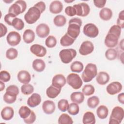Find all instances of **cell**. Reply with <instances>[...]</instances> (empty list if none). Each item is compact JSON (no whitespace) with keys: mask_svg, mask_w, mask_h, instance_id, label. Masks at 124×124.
<instances>
[{"mask_svg":"<svg viewBox=\"0 0 124 124\" xmlns=\"http://www.w3.org/2000/svg\"><path fill=\"white\" fill-rule=\"evenodd\" d=\"M55 108L54 102L49 100L45 101L42 105L43 110L46 114H52L55 110Z\"/></svg>","mask_w":124,"mask_h":124,"instance_id":"cell-17","label":"cell"},{"mask_svg":"<svg viewBox=\"0 0 124 124\" xmlns=\"http://www.w3.org/2000/svg\"><path fill=\"white\" fill-rule=\"evenodd\" d=\"M82 21L80 18L75 17L69 21L67 33L72 38L76 39L79 35L80 31V27Z\"/></svg>","mask_w":124,"mask_h":124,"instance_id":"cell-1","label":"cell"},{"mask_svg":"<svg viewBox=\"0 0 124 124\" xmlns=\"http://www.w3.org/2000/svg\"><path fill=\"white\" fill-rule=\"evenodd\" d=\"M12 26L16 30L20 31L24 28V23L21 19L16 17L12 22Z\"/></svg>","mask_w":124,"mask_h":124,"instance_id":"cell-38","label":"cell"},{"mask_svg":"<svg viewBox=\"0 0 124 124\" xmlns=\"http://www.w3.org/2000/svg\"><path fill=\"white\" fill-rule=\"evenodd\" d=\"M82 122L84 124H94L95 118L94 114L91 111L86 112L83 115Z\"/></svg>","mask_w":124,"mask_h":124,"instance_id":"cell-25","label":"cell"},{"mask_svg":"<svg viewBox=\"0 0 124 124\" xmlns=\"http://www.w3.org/2000/svg\"><path fill=\"white\" fill-rule=\"evenodd\" d=\"M122 90V85L118 81H114L108 84L106 90L107 93L110 95H114L120 93Z\"/></svg>","mask_w":124,"mask_h":124,"instance_id":"cell-13","label":"cell"},{"mask_svg":"<svg viewBox=\"0 0 124 124\" xmlns=\"http://www.w3.org/2000/svg\"><path fill=\"white\" fill-rule=\"evenodd\" d=\"M14 115V110L11 107H4L1 111V116L3 120L9 121L12 119Z\"/></svg>","mask_w":124,"mask_h":124,"instance_id":"cell-21","label":"cell"},{"mask_svg":"<svg viewBox=\"0 0 124 124\" xmlns=\"http://www.w3.org/2000/svg\"><path fill=\"white\" fill-rule=\"evenodd\" d=\"M0 37H3V36H4L7 31V28L6 27L3 25L2 23H0Z\"/></svg>","mask_w":124,"mask_h":124,"instance_id":"cell-54","label":"cell"},{"mask_svg":"<svg viewBox=\"0 0 124 124\" xmlns=\"http://www.w3.org/2000/svg\"><path fill=\"white\" fill-rule=\"evenodd\" d=\"M124 117V110L123 108L116 106L114 107L109 117V124H119L121 123Z\"/></svg>","mask_w":124,"mask_h":124,"instance_id":"cell-4","label":"cell"},{"mask_svg":"<svg viewBox=\"0 0 124 124\" xmlns=\"http://www.w3.org/2000/svg\"><path fill=\"white\" fill-rule=\"evenodd\" d=\"M117 25L121 29L124 28V11L122 10L119 14V16L117 20Z\"/></svg>","mask_w":124,"mask_h":124,"instance_id":"cell-48","label":"cell"},{"mask_svg":"<svg viewBox=\"0 0 124 124\" xmlns=\"http://www.w3.org/2000/svg\"><path fill=\"white\" fill-rule=\"evenodd\" d=\"M97 74V69L96 65L92 63L87 64L84 71L83 72L81 78L85 82H88L92 80Z\"/></svg>","mask_w":124,"mask_h":124,"instance_id":"cell-2","label":"cell"},{"mask_svg":"<svg viewBox=\"0 0 124 124\" xmlns=\"http://www.w3.org/2000/svg\"><path fill=\"white\" fill-rule=\"evenodd\" d=\"M18 55L17 50L14 48H10L6 52V57L8 59H15Z\"/></svg>","mask_w":124,"mask_h":124,"instance_id":"cell-40","label":"cell"},{"mask_svg":"<svg viewBox=\"0 0 124 124\" xmlns=\"http://www.w3.org/2000/svg\"><path fill=\"white\" fill-rule=\"evenodd\" d=\"M23 39L26 44L32 43L35 39V33L34 31L31 29L26 30L23 34Z\"/></svg>","mask_w":124,"mask_h":124,"instance_id":"cell-24","label":"cell"},{"mask_svg":"<svg viewBox=\"0 0 124 124\" xmlns=\"http://www.w3.org/2000/svg\"><path fill=\"white\" fill-rule=\"evenodd\" d=\"M27 4L24 0H19L16 1L9 8V13H11L17 16L23 13L26 9Z\"/></svg>","mask_w":124,"mask_h":124,"instance_id":"cell-6","label":"cell"},{"mask_svg":"<svg viewBox=\"0 0 124 124\" xmlns=\"http://www.w3.org/2000/svg\"><path fill=\"white\" fill-rule=\"evenodd\" d=\"M73 7L76 10V15L78 16L84 17L88 16L90 13V7L86 3L82 2L75 4Z\"/></svg>","mask_w":124,"mask_h":124,"instance_id":"cell-9","label":"cell"},{"mask_svg":"<svg viewBox=\"0 0 124 124\" xmlns=\"http://www.w3.org/2000/svg\"><path fill=\"white\" fill-rule=\"evenodd\" d=\"M84 34L90 38H95L98 35L99 30L96 26L93 23L86 24L83 27Z\"/></svg>","mask_w":124,"mask_h":124,"instance_id":"cell-8","label":"cell"},{"mask_svg":"<svg viewBox=\"0 0 124 124\" xmlns=\"http://www.w3.org/2000/svg\"><path fill=\"white\" fill-rule=\"evenodd\" d=\"M16 16L15 15L11 14V13H8L6 14L4 18L5 22L8 24L10 26H12V22L13 20L16 17Z\"/></svg>","mask_w":124,"mask_h":124,"instance_id":"cell-49","label":"cell"},{"mask_svg":"<svg viewBox=\"0 0 124 124\" xmlns=\"http://www.w3.org/2000/svg\"><path fill=\"white\" fill-rule=\"evenodd\" d=\"M106 3V0H94L93 3L94 5L98 8H103Z\"/></svg>","mask_w":124,"mask_h":124,"instance_id":"cell-53","label":"cell"},{"mask_svg":"<svg viewBox=\"0 0 124 124\" xmlns=\"http://www.w3.org/2000/svg\"><path fill=\"white\" fill-rule=\"evenodd\" d=\"M73 123L72 118L66 113L61 114L58 119V124H72Z\"/></svg>","mask_w":124,"mask_h":124,"instance_id":"cell-31","label":"cell"},{"mask_svg":"<svg viewBox=\"0 0 124 124\" xmlns=\"http://www.w3.org/2000/svg\"><path fill=\"white\" fill-rule=\"evenodd\" d=\"M75 40V39L70 37L66 33L61 38L60 44L63 46H67L72 45Z\"/></svg>","mask_w":124,"mask_h":124,"instance_id":"cell-30","label":"cell"},{"mask_svg":"<svg viewBox=\"0 0 124 124\" xmlns=\"http://www.w3.org/2000/svg\"><path fill=\"white\" fill-rule=\"evenodd\" d=\"M65 13L69 16H73L76 15V10L73 6H67L65 9Z\"/></svg>","mask_w":124,"mask_h":124,"instance_id":"cell-50","label":"cell"},{"mask_svg":"<svg viewBox=\"0 0 124 124\" xmlns=\"http://www.w3.org/2000/svg\"><path fill=\"white\" fill-rule=\"evenodd\" d=\"M96 114L99 118L104 119L106 118L108 115V109L106 106L101 105L97 108Z\"/></svg>","mask_w":124,"mask_h":124,"instance_id":"cell-29","label":"cell"},{"mask_svg":"<svg viewBox=\"0 0 124 124\" xmlns=\"http://www.w3.org/2000/svg\"><path fill=\"white\" fill-rule=\"evenodd\" d=\"M4 2H6V3H9L10 2H12L13 1V0H8V1H6V0H3Z\"/></svg>","mask_w":124,"mask_h":124,"instance_id":"cell-58","label":"cell"},{"mask_svg":"<svg viewBox=\"0 0 124 124\" xmlns=\"http://www.w3.org/2000/svg\"><path fill=\"white\" fill-rule=\"evenodd\" d=\"M6 40L8 44L11 46H16L19 44L21 41L20 34L15 31L10 32L6 37Z\"/></svg>","mask_w":124,"mask_h":124,"instance_id":"cell-10","label":"cell"},{"mask_svg":"<svg viewBox=\"0 0 124 124\" xmlns=\"http://www.w3.org/2000/svg\"><path fill=\"white\" fill-rule=\"evenodd\" d=\"M68 101L64 99H61L58 103V108L62 112L66 111L68 108Z\"/></svg>","mask_w":124,"mask_h":124,"instance_id":"cell-44","label":"cell"},{"mask_svg":"<svg viewBox=\"0 0 124 124\" xmlns=\"http://www.w3.org/2000/svg\"><path fill=\"white\" fill-rule=\"evenodd\" d=\"M41 102V97L40 94L33 93L30 96L27 100L28 105L31 108H34L39 105Z\"/></svg>","mask_w":124,"mask_h":124,"instance_id":"cell-18","label":"cell"},{"mask_svg":"<svg viewBox=\"0 0 124 124\" xmlns=\"http://www.w3.org/2000/svg\"><path fill=\"white\" fill-rule=\"evenodd\" d=\"M54 24L57 27H62L66 22V19L63 15H59L56 16L53 19Z\"/></svg>","mask_w":124,"mask_h":124,"instance_id":"cell-34","label":"cell"},{"mask_svg":"<svg viewBox=\"0 0 124 124\" xmlns=\"http://www.w3.org/2000/svg\"><path fill=\"white\" fill-rule=\"evenodd\" d=\"M118 100L120 103L122 104L124 103V93H122L118 94Z\"/></svg>","mask_w":124,"mask_h":124,"instance_id":"cell-55","label":"cell"},{"mask_svg":"<svg viewBox=\"0 0 124 124\" xmlns=\"http://www.w3.org/2000/svg\"><path fill=\"white\" fill-rule=\"evenodd\" d=\"M97 82L101 85L106 84L109 80V76L106 72H100L96 78Z\"/></svg>","mask_w":124,"mask_h":124,"instance_id":"cell-22","label":"cell"},{"mask_svg":"<svg viewBox=\"0 0 124 124\" xmlns=\"http://www.w3.org/2000/svg\"><path fill=\"white\" fill-rule=\"evenodd\" d=\"M66 83V78L62 74H57L52 78V85L57 88H62Z\"/></svg>","mask_w":124,"mask_h":124,"instance_id":"cell-16","label":"cell"},{"mask_svg":"<svg viewBox=\"0 0 124 124\" xmlns=\"http://www.w3.org/2000/svg\"><path fill=\"white\" fill-rule=\"evenodd\" d=\"M93 50L94 46L92 42L90 41H85L81 44L79 49V53L81 55L85 56L92 53Z\"/></svg>","mask_w":124,"mask_h":124,"instance_id":"cell-11","label":"cell"},{"mask_svg":"<svg viewBox=\"0 0 124 124\" xmlns=\"http://www.w3.org/2000/svg\"><path fill=\"white\" fill-rule=\"evenodd\" d=\"M31 110L30 109V108L27 107L25 106H23L20 107L18 110V114L19 116L23 119H26L28 118L30 115L31 114Z\"/></svg>","mask_w":124,"mask_h":124,"instance_id":"cell-33","label":"cell"},{"mask_svg":"<svg viewBox=\"0 0 124 124\" xmlns=\"http://www.w3.org/2000/svg\"><path fill=\"white\" fill-rule=\"evenodd\" d=\"M83 64L79 61H75L70 65V69L73 72L80 73L83 69Z\"/></svg>","mask_w":124,"mask_h":124,"instance_id":"cell-32","label":"cell"},{"mask_svg":"<svg viewBox=\"0 0 124 124\" xmlns=\"http://www.w3.org/2000/svg\"><path fill=\"white\" fill-rule=\"evenodd\" d=\"M57 44V40L56 38L50 35L48 36L45 40V45L48 48L54 47Z\"/></svg>","mask_w":124,"mask_h":124,"instance_id":"cell-42","label":"cell"},{"mask_svg":"<svg viewBox=\"0 0 124 124\" xmlns=\"http://www.w3.org/2000/svg\"><path fill=\"white\" fill-rule=\"evenodd\" d=\"M35 120H36V115L32 110H31V114L28 118H27L26 119H23L24 122L27 124H31L33 123L35 121Z\"/></svg>","mask_w":124,"mask_h":124,"instance_id":"cell-51","label":"cell"},{"mask_svg":"<svg viewBox=\"0 0 124 124\" xmlns=\"http://www.w3.org/2000/svg\"><path fill=\"white\" fill-rule=\"evenodd\" d=\"M32 66L34 70L41 72L44 70L46 67V64L45 62L41 59H35L33 61Z\"/></svg>","mask_w":124,"mask_h":124,"instance_id":"cell-27","label":"cell"},{"mask_svg":"<svg viewBox=\"0 0 124 124\" xmlns=\"http://www.w3.org/2000/svg\"><path fill=\"white\" fill-rule=\"evenodd\" d=\"M16 95L6 92L3 96V100L7 104H12L16 100Z\"/></svg>","mask_w":124,"mask_h":124,"instance_id":"cell-43","label":"cell"},{"mask_svg":"<svg viewBox=\"0 0 124 124\" xmlns=\"http://www.w3.org/2000/svg\"><path fill=\"white\" fill-rule=\"evenodd\" d=\"M71 100L77 104H81L84 100V94L80 92H76L71 93L70 95Z\"/></svg>","mask_w":124,"mask_h":124,"instance_id":"cell-28","label":"cell"},{"mask_svg":"<svg viewBox=\"0 0 124 124\" xmlns=\"http://www.w3.org/2000/svg\"><path fill=\"white\" fill-rule=\"evenodd\" d=\"M49 9L51 13L57 14L61 13L63 9V5L59 0H54L51 2Z\"/></svg>","mask_w":124,"mask_h":124,"instance_id":"cell-19","label":"cell"},{"mask_svg":"<svg viewBox=\"0 0 124 124\" xmlns=\"http://www.w3.org/2000/svg\"><path fill=\"white\" fill-rule=\"evenodd\" d=\"M119 38V36L113 33L108 32L105 39V44L108 47H114L118 44Z\"/></svg>","mask_w":124,"mask_h":124,"instance_id":"cell-12","label":"cell"},{"mask_svg":"<svg viewBox=\"0 0 124 124\" xmlns=\"http://www.w3.org/2000/svg\"><path fill=\"white\" fill-rule=\"evenodd\" d=\"M82 93L86 96L91 95L94 93L95 89L94 87L91 84L85 85L82 88Z\"/></svg>","mask_w":124,"mask_h":124,"instance_id":"cell-41","label":"cell"},{"mask_svg":"<svg viewBox=\"0 0 124 124\" xmlns=\"http://www.w3.org/2000/svg\"><path fill=\"white\" fill-rule=\"evenodd\" d=\"M67 110L70 114L72 115H76L79 113V108L78 104L73 102L69 104Z\"/></svg>","mask_w":124,"mask_h":124,"instance_id":"cell-37","label":"cell"},{"mask_svg":"<svg viewBox=\"0 0 124 124\" xmlns=\"http://www.w3.org/2000/svg\"><path fill=\"white\" fill-rule=\"evenodd\" d=\"M99 103V99L96 96L89 97L87 100V105L91 108H95Z\"/></svg>","mask_w":124,"mask_h":124,"instance_id":"cell-35","label":"cell"},{"mask_svg":"<svg viewBox=\"0 0 124 124\" xmlns=\"http://www.w3.org/2000/svg\"><path fill=\"white\" fill-rule=\"evenodd\" d=\"M66 82L75 90L80 88L83 84L82 80L79 76L75 73H71L68 75L66 78Z\"/></svg>","mask_w":124,"mask_h":124,"instance_id":"cell-7","label":"cell"},{"mask_svg":"<svg viewBox=\"0 0 124 124\" xmlns=\"http://www.w3.org/2000/svg\"><path fill=\"white\" fill-rule=\"evenodd\" d=\"M6 92L17 96L19 93V89L16 85H10L6 88Z\"/></svg>","mask_w":124,"mask_h":124,"instance_id":"cell-46","label":"cell"},{"mask_svg":"<svg viewBox=\"0 0 124 124\" xmlns=\"http://www.w3.org/2000/svg\"><path fill=\"white\" fill-rule=\"evenodd\" d=\"M41 13L37 8L33 6L30 8L24 15V19L29 24H32L36 22L41 16Z\"/></svg>","mask_w":124,"mask_h":124,"instance_id":"cell-3","label":"cell"},{"mask_svg":"<svg viewBox=\"0 0 124 124\" xmlns=\"http://www.w3.org/2000/svg\"><path fill=\"white\" fill-rule=\"evenodd\" d=\"M123 41H124V40L123 39L122 41H121V43H120V46L121 47V48L122 49V50H124V45H123Z\"/></svg>","mask_w":124,"mask_h":124,"instance_id":"cell-57","label":"cell"},{"mask_svg":"<svg viewBox=\"0 0 124 124\" xmlns=\"http://www.w3.org/2000/svg\"><path fill=\"white\" fill-rule=\"evenodd\" d=\"M5 88V84L4 83V82H3V81H0V91L1 92Z\"/></svg>","mask_w":124,"mask_h":124,"instance_id":"cell-56","label":"cell"},{"mask_svg":"<svg viewBox=\"0 0 124 124\" xmlns=\"http://www.w3.org/2000/svg\"><path fill=\"white\" fill-rule=\"evenodd\" d=\"M74 1V0H72V1H67V0H64V1L65 2H67V3H69V2H73Z\"/></svg>","mask_w":124,"mask_h":124,"instance_id":"cell-59","label":"cell"},{"mask_svg":"<svg viewBox=\"0 0 124 124\" xmlns=\"http://www.w3.org/2000/svg\"><path fill=\"white\" fill-rule=\"evenodd\" d=\"M21 91L23 94L29 95L33 92L34 87L30 84H24L21 87Z\"/></svg>","mask_w":124,"mask_h":124,"instance_id":"cell-39","label":"cell"},{"mask_svg":"<svg viewBox=\"0 0 124 124\" xmlns=\"http://www.w3.org/2000/svg\"><path fill=\"white\" fill-rule=\"evenodd\" d=\"M108 32L113 33L120 37L121 33V28L117 25H114L111 27Z\"/></svg>","mask_w":124,"mask_h":124,"instance_id":"cell-47","label":"cell"},{"mask_svg":"<svg viewBox=\"0 0 124 124\" xmlns=\"http://www.w3.org/2000/svg\"><path fill=\"white\" fill-rule=\"evenodd\" d=\"M61 88H57L52 85L50 86L46 91V94L48 97L50 98H56L61 93Z\"/></svg>","mask_w":124,"mask_h":124,"instance_id":"cell-23","label":"cell"},{"mask_svg":"<svg viewBox=\"0 0 124 124\" xmlns=\"http://www.w3.org/2000/svg\"><path fill=\"white\" fill-rule=\"evenodd\" d=\"M50 29L48 26L44 23L38 25L36 28V33L40 38H44L49 34Z\"/></svg>","mask_w":124,"mask_h":124,"instance_id":"cell-15","label":"cell"},{"mask_svg":"<svg viewBox=\"0 0 124 124\" xmlns=\"http://www.w3.org/2000/svg\"><path fill=\"white\" fill-rule=\"evenodd\" d=\"M33 6L39 9V10L40 11L41 14L42 13H43L46 9V4L44 2L42 1L38 2L35 4H34Z\"/></svg>","mask_w":124,"mask_h":124,"instance_id":"cell-52","label":"cell"},{"mask_svg":"<svg viewBox=\"0 0 124 124\" xmlns=\"http://www.w3.org/2000/svg\"><path fill=\"white\" fill-rule=\"evenodd\" d=\"M30 51L32 54L38 57H43L46 54V48L39 44L32 45L30 47Z\"/></svg>","mask_w":124,"mask_h":124,"instance_id":"cell-14","label":"cell"},{"mask_svg":"<svg viewBox=\"0 0 124 124\" xmlns=\"http://www.w3.org/2000/svg\"><path fill=\"white\" fill-rule=\"evenodd\" d=\"M77 55V51L73 48L64 49L59 53V56L61 61L65 64L70 62Z\"/></svg>","mask_w":124,"mask_h":124,"instance_id":"cell-5","label":"cell"},{"mask_svg":"<svg viewBox=\"0 0 124 124\" xmlns=\"http://www.w3.org/2000/svg\"><path fill=\"white\" fill-rule=\"evenodd\" d=\"M11 76L9 73L6 71L3 70L0 72V79L3 82H7L10 80Z\"/></svg>","mask_w":124,"mask_h":124,"instance_id":"cell-45","label":"cell"},{"mask_svg":"<svg viewBox=\"0 0 124 124\" xmlns=\"http://www.w3.org/2000/svg\"><path fill=\"white\" fill-rule=\"evenodd\" d=\"M118 55V52L117 50L114 48H109L105 52L106 58L110 61L114 60L116 59Z\"/></svg>","mask_w":124,"mask_h":124,"instance_id":"cell-36","label":"cell"},{"mask_svg":"<svg viewBox=\"0 0 124 124\" xmlns=\"http://www.w3.org/2000/svg\"><path fill=\"white\" fill-rule=\"evenodd\" d=\"M17 79L21 83L28 84L31 80V76L27 71L21 70L17 74Z\"/></svg>","mask_w":124,"mask_h":124,"instance_id":"cell-20","label":"cell"},{"mask_svg":"<svg viewBox=\"0 0 124 124\" xmlns=\"http://www.w3.org/2000/svg\"><path fill=\"white\" fill-rule=\"evenodd\" d=\"M112 16V12L108 8H103L99 12V17L101 19L108 21L111 19Z\"/></svg>","mask_w":124,"mask_h":124,"instance_id":"cell-26","label":"cell"}]
</instances>
